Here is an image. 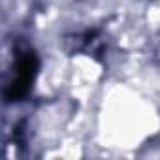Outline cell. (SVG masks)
Returning a JSON list of instances; mask_svg holds the SVG:
<instances>
[{"label": "cell", "instance_id": "6da1fadb", "mask_svg": "<svg viewBox=\"0 0 160 160\" xmlns=\"http://www.w3.org/2000/svg\"><path fill=\"white\" fill-rule=\"evenodd\" d=\"M38 73V58L32 49H15L13 66L10 75L6 77L4 96L8 102H17L25 98L34 83V77Z\"/></svg>", "mask_w": 160, "mask_h": 160}]
</instances>
